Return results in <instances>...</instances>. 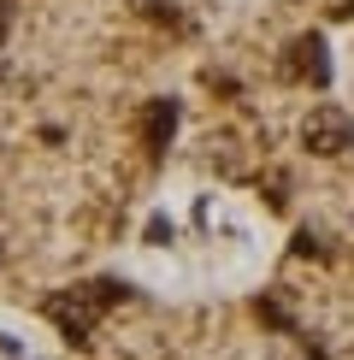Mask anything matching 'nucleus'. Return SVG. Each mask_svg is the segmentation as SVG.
<instances>
[{
	"label": "nucleus",
	"instance_id": "1",
	"mask_svg": "<svg viewBox=\"0 0 354 360\" xmlns=\"http://www.w3.org/2000/svg\"><path fill=\"white\" fill-rule=\"evenodd\" d=\"M307 142H313L319 154H336L343 142H354V118L336 112V107H319L313 118H307Z\"/></svg>",
	"mask_w": 354,
	"mask_h": 360
}]
</instances>
